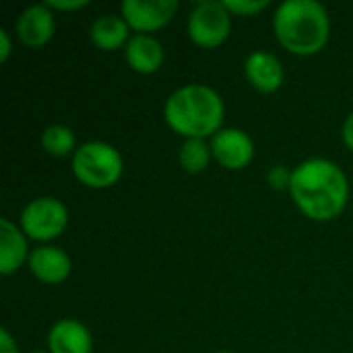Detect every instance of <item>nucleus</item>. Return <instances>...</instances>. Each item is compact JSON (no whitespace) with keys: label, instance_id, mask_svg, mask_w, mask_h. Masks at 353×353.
Returning a JSON list of instances; mask_svg holds the SVG:
<instances>
[{"label":"nucleus","instance_id":"obj_24","mask_svg":"<svg viewBox=\"0 0 353 353\" xmlns=\"http://www.w3.org/2000/svg\"><path fill=\"white\" fill-rule=\"evenodd\" d=\"M31 353H50V352H48V350H46V352H31Z\"/></svg>","mask_w":353,"mask_h":353},{"label":"nucleus","instance_id":"obj_4","mask_svg":"<svg viewBox=\"0 0 353 353\" xmlns=\"http://www.w3.org/2000/svg\"><path fill=\"white\" fill-rule=\"evenodd\" d=\"M70 170L79 184L91 190L116 186L124 174L122 153L105 141H87L70 157Z\"/></svg>","mask_w":353,"mask_h":353},{"label":"nucleus","instance_id":"obj_19","mask_svg":"<svg viewBox=\"0 0 353 353\" xmlns=\"http://www.w3.org/2000/svg\"><path fill=\"white\" fill-rule=\"evenodd\" d=\"M292 174L294 170H288L285 165H273L267 174V182L273 190H288L290 192V186H292Z\"/></svg>","mask_w":353,"mask_h":353},{"label":"nucleus","instance_id":"obj_7","mask_svg":"<svg viewBox=\"0 0 353 353\" xmlns=\"http://www.w3.org/2000/svg\"><path fill=\"white\" fill-rule=\"evenodd\" d=\"M178 8L180 4L176 0H124L120 4V14L132 33L153 35L174 21Z\"/></svg>","mask_w":353,"mask_h":353},{"label":"nucleus","instance_id":"obj_2","mask_svg":"<svg viewBox=\"0 0 353 353\" xmlns=\"http://www.w3.org/2000/svg\"><path fill=\"white\" fill-rule=\"evenodd\" d=\"M225 103L219 91L203 83L174 89L163 103L165 124L182 139H211L223 128Z\"/></svg>","mask_w":353,"mask_h":353},{"label":"nucleus","instance_id":"obj_6","mask_svg":"<svg viewBox=\"0 0 353 353\" xmlns=\"http://www.w3.org/2000/svg\"><path fill=\"white\" fill-rule=\"evenodd\" d=\"M190 41L201 50H217L232 35V14L223 0H201L192 6L186 21Z\"/></svg>","mask_w":353,"mask_h":353},{"label":"nucleus","instance_id":"obj_3","mask_svg":"<svg viewBox=\"0 0 353 353\" xmlns=\"http://www.w3.org/2000/svg\"><path fill=\"white\" fill-rule=\"evenodd\" d=\"M273 33L277 43L294 56L323 52L331 37V17L316 0H285L275 8Z\"/></svg>","mask_w":353,"mask_h":353},{"label":"nucleus","instance_id":"obj_12","mask_svg":"<svg viewBox=\"0 0 353 353\" xmlns=\"http://www.w3.org/2000/svg\"><path fill=\"white\" fill-rule=\"evenodd\" d=\"M46 345L50 353H91L93 335L81 321L60 319L50 327Z\"/></svg>","mask_w":353,"mask_h":353},{"label":"nucleus","instance_id":"obj_10","mask_svg":"<svg viewBox=\"0 0 353 353\" xmlns=\"http://www.w3.org/2000/svg\"><path fill=\"white\" fill-rule=\"evenodd\" d=\"M27 269L43 285H62L72 273V261L60 246L39 244L31 250Z\"/></svg>","mask_w":353,"mask_h":353},{"label":"nucleus","instance_id":"obj_18","mask_svg":"<svg viewBox=\"0 0 353 353\" xmlns=\"http://www.w3.org/2000/svg\"><path fill=\"white\" fill-rule=\"evenodd\" d=\"M232 17H256L271 6L269 0H223Z\"/></svg>","mask_w":353,"mask_h":353},{"label":"nucleus","instance_id":"obj_11","mask_svg":"<svg viewBox=\"0 0 353 353\" xmlns=\"http://www.w3.org/2000/svg\"><path fill=\"white\" fill-rule=\"evenodd\" d=\"M244 74L248 85L265 95L279 91L285 81L283 62L273 52L265 50H254L252 54H248V58L244 60Z\"/></svg>","mask_w":353,"mask_h":353},{"label":"nucleus","instance_id":"obj_20","mask_svg":"<svg viewBox=\"0 0 353 353\" xmlns=\"http://www.w3.org/2000/svg\"><path fill=\"white\" fill-rule=\"evenodd\" d=\"M46 4L54 12H74V10L85 8L89 2L87 0H46Z\"/></svg>","mask_w":353,"mask_h":353},{"label":"nucleus","instance_id":"obj_15","mask_svg":"<svg viewBox=\"0 0 353 353\" xmlns=\"http://www.w3.org/2000/svg\"><path fill=\"white\" fill-rule=\"evenodd\" d=\"M132 35L134 33L128 27V23L124 21V17L122 14H114V12L97 17L91 23V27H89V39L101 52L124 50Z\"/></svg>","mask_w":353,"mask_h":353},{"label":"nucleus","instance_id":"obj_9","mask_svg":"<svg viewBox=\"0 0 353 353\" xmlns=\"http://www.w3.org/2000/svg\"><path fill=\"white\" fill-rule=\"evenodd\" d=\"M14 33L25 48H43L56 35V12L46 2L31 4L17 17Z\"/></svg>","mask_w":353,"mask_h":353},{"label":"nucleus","instance_id":"obj_25","mask_svg":"<svg viewBox=\"0 0 353 353\" xmlns=\"http://www.w3.org/2000/svg\"><path fill=\"white\" fill-rule=\"evenodd\" d=\"M215 353H234V352H215Z\"/></svg>","mask_w":353,"mask_h":353},{"label":"nucleus","instance_id":"obj_22","mask_svg":"<svg viewBox=\"0 0 353 353\" xmlns=\"http://www.w3.org/2000/svg\"><path fill=\"white\" fill-rule=\"evenodd\" d=\"M0 353H19V345L8 329H0Z\"/></svg>","mask_w":353,"mask_h":353},{"label":"nucleus","instance_id":"obj_13","mask_svg":"<svg viewBox=\"0 0 353 353\" xmlns=\"http://www.w3.org/2000/svg\"><path fill=\"white\" fill-rule=\"evenodd\" d=\"M29 238L23 234L19 223L10 221L8 217L0 219V273L4 277L17 273L21 267L27 265L29 254Z\"/></svg>","mask_w":353,"mask_h":353},{"label":"nucleus","instance_id":"obj_16","mask_svg":"<svg viewBox=\"0 0 353 353\" xmlns=\"http://www.w3.org/2000/svg\"><path fill=\"white\" fill-rule=\"evenodd\" d=\"M39 145L52 157H68V155L72 157L74 151L79 149L77 137H74L72 128L66 126V124H50V126H46L41 130Z\"/></svg>","mask_w":353,"mask_h":353},{"label":"nucleus","instance_id":"obj_23","mask_svg":"<svg viewBox=\"0 0 353 353\" xmlns=\"http://www.w3.org/2000/svg\"><path fill=\"white\" fill-rule=\"evenodd\" d=\"M341 139H343V145L353 153V112L345 118V122L341 126Z\"/></svg>","mask_w":353,"mask_h":353},{"label":"nucleus","instance_id":"obj_21","mask_svg":"<svg viewBox=\"0 0 353 353\" xmlns=\"http://www.w3.org/2000/svg\"><path fill=\"white\" fill-rule=\"evenodd\" d=\"M12 54V37L6 29H0V62H8Z\"/></svg>","mask_w":353,"mask_h":353},{"label":"nucleus","instance_id":"obj_17","mask_svg":"<svg viewBox=\"0 0 353 353\" xmlns=\"http://www.w3.org/2000/svg\"><path fill=\"white\" fill-rule=\"evenodd\" d=\"M213 161L211 145L205 139H184L178 149V163L188 174H201Z\"/></svg>","mask_w":353,"mask_h":353},{"label":"nucleus","instance_id":"obj_1","mask_svg":"<svg viewBox=\"0 0 353 353\" xmlns=\"http://www.w3.org/2000/svg\"><path fill=\"white\" fill-rule=\"evenodd\" d=\"M290 196L308 219L333 221L350 203V180L339 163L310 157L294 168Z\"/></svg>","mask_w":353,"mask_h":353},{"label":"nucleus","instance_id":"obj_5","mask_svg":"<svg viewBox=\"0 0 353 353\" xmlns=\"http://www.w3.org/2000/svg\"><path fill=\"white\" fill-rule=\"evenodd\" d=\"M68 207L56 196H37L31 199L21 215L19 228L29 238V242L52 244V240L60 238L68 228Z\"/></svg>","mask_w":353,"mask_h":353},{"label":"nucleus","instance_id":"obj_14","mask_svg":"<svg viewBox=\"0 0 353 353\" xmlns=\"http://www.w3.org/2000/svg\"><path fill=\"white\" fill-rule=\"evenodd\" d=\"M124 60L137 74H155L165 62V48L155 35L134 33L124 48Z\"/></svg>","mask_w":353,"mask_h":353},{"label":"nucleus","instance_id":"obj_8","mask_svg":"<svg viewBox=\"0 0 353 353\" xmlns=\"http://www.w3.org/2000/svg\"><path fill=\"white\" fill-rule=\"evenodd\" d=\"M213 159L230 172L248 168L254 159V141L250 134L236 126H223L215 137L209 139Z\"/></svg>","mask_w":353,"mask_h":353}]
</instances>
